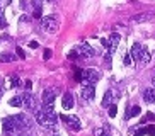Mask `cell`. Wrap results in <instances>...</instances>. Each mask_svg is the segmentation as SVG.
Masks as SVG:
<instances>
[{
	"label": "cell",
	"instance_id": "22",
	"mask_svg": "<svg viewBox=\"0 0 155 136\" xmlns=\"http://www.w3.org/2000/svg\"><path fill=\"white\" fill-rule=\"evenodd\" d=\"M19 83H21V80H19L17 77H12V80H10V87H17Z\"/></svg>",
	"mask_w": 155,
	"mask_h": 136
},
{
	"label": "cell",
	"instance_id": "12",
	"mask_svg": "<svg viewBox=\"0 0 155 136\" xmlns=\"http://www.w3.org/2000/svg\"><path fill=\"white\" fill-rule=\"evenodd\" d=\"M143 100L148 104H155V89H147L143 92Z\"/></svg>",
	"mask_w": 155,
	"mask_h": 136
},
{
	"label": "cell",
	"instance_id": "5",
	"mask_svg": "<svg viewBox=\"0 0 155 136\" xmlns=\"http://www.w3.org/2000/svg\"><path fill=\"white\" fill-rule=\"evenodd\" d=\"M22 105L26 109H31V111L36 112V111H38V100H36V97H34L32 94H29V92L22 94Z\"/></svg>",
	"mask_w": 155,
	"mask_h": 136
},
{
	"label": "cell",
	"instance_id": "14",
	"mask_svg": "<svg viewBox=\"0 0 155 136\" xmlns=\"http://www.w3.org/2000/svg\"><path fill=\"white\" fill-rule=\"evenodd\" d=\"M109 39H111V46H113V53H114V50H116V46H118V43L121 41V36H119L118 32H113Z\"/></svg>",
	"mask_w": 155,
	"mask_h": 136
},
{
	"label": "cell",
	"instance_id": "13",
	"mask_svg": "<svg viewBox=\"0 0 155 136\" xmlns=\"http://www.w3.org/2000/svg\"><path fill=\"white\" fill-rule=\"evenodd\" d=\"M61 104H63V109L67 111V109H72L73 107V95L70 94V92H67V94L63 95V100H61Z\"/></svg>",
	"mask_w": 155,
	"mask_h": 136
},
{
	"label": "cell",
	"instance_id": "6",
	"mask_svg": "<svg viewBox=\"0 0 155 136\" xmlns=\"http://www.w3.org/2000/svg\"><path fill=\"white\" fill-rule=\"evenodd\" d=\"M75 51H77V54H78V56H82V58H91V56H94V50L87 44L85 41L80 43V44L75 48Z\"/></svg>",
	"mask_w": 155,
	"mask_h": 136
},
{
	"label": "cell",
	"instance_id": "24",
	"mask_svg": "<svg viewBox=\"0 0 155 136\" xmlns=\"http://www.w3.org/2000/svg\"><path fill=\"white\" fill-rule=\"evenodd\" d=\"M123 63L126 65V66H128V65H131V56H130V54H126V56H124V60H123Z\"/></svg>",
	"mask_w": 155,
	"mask_h": 136
},
{
	"label": "cell",
	"instance_id": "2",
	"mask_svg": "<svg viewBox=\"0 0 155 136\" xmlns=\"http://www.w3.org/2000/svg\"><path fill=\"white\" fill-rule=\"evenodd\" d=\"M41 26H43V31L50 32V34H55V32L58 31L60 24H58V21H56V17H51V15H48V17L43 19Z\"/></svg>",
	"mask_w": 155,
	"mask_h": 136
},
{
	"label": "cell",
	"instance_id": "3",
	"mask_svg": "<svg viewBox=\"0 0 155 136\" xmlns=\"http://www.w3.org/2000/svg\"><path fill=\"white\" fill-rule=\"evenodd\" d=\"M60 119H61L63 122H67V126H68L70 129H73V131H80V128H82L80 119H78L77 116H65V114H61Z\"/></svg>",
	"mask_w": 155,
	"mask_h": 136
},
{
	"label": "cell",
	"instance_id": "11",
	"mask_svg": "<svg viewBox=\"0 0 155 136\" xmlns=\"http://www.w3.org/2000/svg\"><path fill=\"white\" fill-rule=\"evenodd\" d=\"M2 126H4V133L5 134H12V133H15L17 129H15V126H14V122H12V119L10 118H5L4 121H2Z\"/></svg>",
	"mask_w": 155,
	"mask_h": 136
},
{
	"label": "cell",
	"instance_id": "30",
	"mask_svg": "<svg viewBox=\"0 0 155 136\" xmlns=\"http://www.w3.org/2000/svg\"><path fill=\"white\" fill-rule=\"evenodd\" d=\"M29 46H31V48H38V43L36 41H32V43H29Z\"/></svg>",
	"mask_w": 155,
	"mask_h": 136
},
{
	"label": "cell",
	"instance_id": "8",
	"mask_svg": "<svg viewBox=\"0 0 155 136\" xmlns=\"http://www.w3.org/2000/svg\"><path fill=\"white\" fill-rule=\"evenodd\" d=\"M143 46L140 44V43H133L131 50H130V56H131L133 60H137V61H140L141 60V54H143Z\"/></svg>",
	"mask_w": 155,
	"mask_h": 136
},
{
	"label": "cell",
	"instance_id": "28",
	"mask_svg": "<svg viewBox=\"0 0 155 136\" xmlns=\"http://www.w3.org/2000/svg\"><path fill=\"white\" fill-rule=\"evenodd\" d=\"M147 133H148V134H155V128L153 126H148V128H147Z\"/></svg>",
	"mask_w": 155,
	"mask_h": 136
},
{
	"label": "cell",
	"instance_id": "21",
	"mask_svg": "<svg viewBox=\"0 0 155 136\" xmlns=\"http://www.w3.org/2000/svg\"><path fill=\"white\" fill-rule=\"evenodd\" d=\"M107 109H109V111H107V112H109V118H116V114H118V107H116L114 104H111Z\"/></svg>",
	"mask_w": 155,
	"mask_h": 136
},
{
	"label": "cell",
	"instance_id": "25",
	"mask_svg": "<svg viewBox=\"0 0 155 136\" xmlns=\"http://www.w3.org/2000/svg\"><path fill=\"white\" fill-rule=\"evenodd\" d=\"M51 54H53V53H51V50H45V56H43V58H45V60H50Z\"/></svg>",
	"mask_w": 155,
	"mask_h": 136
},
{
	"label": "cell",
	"instance_id": "23",
	"mask_svg": "<svg viewBox=\"0 0 155 136\" xmlns=\"http://www.w3.org/2000/svg\"><path fill=\"white\" fill-rule=\"evenodd\" d=\"M141 134H147V128H141V129L135 131V136H141Z\"/></svg>",
	"mask_w": 155,
	"mask_h": 136
},
{
	"label": "cell",
	"instance_id": "1",
	"mask_svg": "<svg viewBox=\"0 0 155 136\" xmlns=\"http://www.w3.org/2000/svg\"><path fill=\"white\" fill-rule=\"evenodd\" d=\"M10 119H12L17 131H24V129H29L32 126L29 116H26V114H15V116H10Z\"/></svg>",
	"mask_w": 155,
	"mask_h": 136
},
{
	"label": "cell",
	"instance_id": "31",
	"mask_svg": "<svg viewBox=\"0 0 155 136\" xmlns=\"http://www.w3.org/2000/svg\"><path fill=\"white\" fill-rule=\"evenodd\" d=\"M46 2H48V4H55L56 0H46Z\"/></svg>",
	"mask_w": 155,
	"mask_h": 136
},
{
	"label": "cell",
	"instance_id": "17",
	"mask_svg": "<svg viewBox=\"0 0 155 136\" xmlns=\"http://www.w3.org/2000/svg\"><path fill=\"white\" fill-rule=\"evenodd\" d=\"M148 19H152V14H140V15L133 17V22H143V21H148Z\"/></svg>",
	"mask_w": 155,
	"mask_h": 136
},
{
	"label": "cell",
	"instance_id": "29",
	"mask_svg": "<svg viewBox=\"0 0 155 136\" xmlns=\"http://www.w3.org/2000/svg\"><path fill=\"white\" fill-rule=\"evenodd\" d=\"M5 21H4V15H2V12H0V26H4Z\"/></svg>",
	"mask_w": 155,
	"mask_h": 136
},
{
	"label": "cell",
	"instance_id": "15",
	"mask_svg": "<svg viewBox=\"0 0 155 136\" xmlns=\"http://www.w3.org/2000/svg\"><path fill=\"white\" fill-rule=\"evenodd\" d=\"M9 104L12 105V107H21V105H22V95H15V97H12V99L9 100Z\"/></svg>",
	"mask_w": 155,
	"mask_h": 136
},
{
	"label": "cell",
	"instance_id": "4",
	"mask_svg": "<svg viewBox=\"0 0 155 136\" xmlns=\"http://www.w3.org/2000/svg\"><path fill=\"white\" fill-rule=\"evenodd\" d=\"M34 118H36V122L39 124V126H43V128H53L51 119L48 118V114H46L43 109H38L36 112H34Z\"/></svg>",
	"mask_w": 155,
	"mask_h": 136
},
{
	"label": "cell",
	"instance_id": "10",
	"mask_svg": "<svg viewBox=\"0 0 155 136\" xmlns=\"http://www.w3.org/2000/svg\"><path fill=\"white\" fill-rule=\"evenodd\" d=\"M82 97L85 100H94V97H96V89L92 85H85L82 89Z\"/></svg>",
	"mask_w": 155,
	"mask_h": 136
},
{
	"label": "cell",
	"instance_id": "27",
	"mask_svg": "<svg viewBox=\"0 0 155 136\" xmlns=\"http://www.w3.org/2000/svg\"><path fill=\"white\" fill-rule=\"evenodd\" d=\"M24 85H26V89H28V90H31L32 83H31V80H24Z\"/></svg>",
	"mask_w": 155,
	"mask_h": 136
},
{
	"label": "cell",
	"instance_id": "34",
	"mask_svg": "<svg viewBox=\"0 0 155 136\" xmlns=\"http://www.w3.org/2000/svg\"><path fill=\"white\" fill-rule=\"evenodd\" d=\"M21 136H28V134H24V133H21Z\"/></svg>",
	"mask_w": 155,
	"mask_h": 136
},
{
	"label": "cell",
	"instance_id": "19",
	"mask_svg": "<svg viewBox=\"0 0 155 136\" xmlns=\"http://www.w3.org/2000/svg\"><path fill=\"white\" fill-rule=\"evenodd\" d=\"M111 99H113V92H111V90H107V92H106V94H104V99H102V104H109V102H111Z\"/></svg>",
	"mask_w": 155,
	"mask_h": 136
},
{
	"label": "cell",
	"instance_id": "35",
	"mask_svg": "<svg viewBox=\"0 0 155 136\" xmlns=\"http://www.w3.org/2000/svg\"><path fill=\"white\" fill-rule=\"evenodd\" d=\"M53 136H58V134H53Z\"/></svg>",
	"mask_w": 155,
	"mask_h": 136
},
{
	"label": "cell",
	"instance_id": "7",
	"mask_svg": "<svg viewBox=\"0 0 155 136\" xmlns=\"http://www.w3.org/2000/svg\"><path fill=\"white\" fill-rule=\"evenodd\" d=\"M97 80H99V73H97V72H94V70H85V72H84V77H82L84 87H85V85H92V83L97 82Z\"/></svg>",
	"mask_w": 155,
	"mask_h": 136
},
{
	"label": "cell",
	"instance_id": "33",
	"mask_svg": "<svg viewBox=\"0 0 155 136\" xmlns=\"http://www.w3.org/2000/svg\"><path fill=\"white\" fill-rule=\"evenodd\" d=\"M0 94H2V80H0Z\"/></svg>",
	"mask_w": 155,
	"mask_h": 136
},
{
	"label": "cell",
	"instance_id": "18",
	"mask_svg": "<svg viewBox=\"0 0 155 136\" xmlns=\"http://www.w3.org/2000/svg\"><path fill=\"white\" fill-rule=\"evenodd\" d=\"M150 58H152V56H150V53H148V50H143V54H141L140 61H141V63H148V61H150Z\"/></svg>",
	"mask_w": 155,
	"mask_h": 136
},
{
	"label": "cell",
	"instance_id": "16",
	"mask_svg": "<svg viewBox=\"0 0 155 136\" xmlns=\"http://www.w3.org/2000/svg\"><path fill=\"white\" fill-rule=\"evenodd\" d=\"M140 112H141V109L138 107V105H135V107H130V109H128V112H126V119H130L131 116H138Z\"/></svg>",
	"mask_w": 155,
	"mask_h": 136
},
{
	"label": "cell",
	"instance_id": "9",
	"mask_svg": "<svg viewBox=\"0 0 155 136\" xmlns=\"http://www.w3.org/2000/svg\"><path fill=\"white\" fill-rule=\"evenodd\" d=\"M56 97V89H46L43 92V104H53Z\"/></svg>",
	"mask_w": 155,
	"mask_h": 136
},
{
	"label": "cell",
	"instance_id": "20",
	"mask_svg": "<svg viewBox=\"0 0 155 136\" xmlns=\"http://www.w3.org/2000/svg\"><path fill=\"white\" fill-rule=\"evenodd\" d=\"M12 60H14V56L9 54V53H4L2 56H0V61H2V63H7V61H12Z\"/></svg>",
	"mask_w": 155,
	"mask_h": 136
},
{
	"label": "cell",
	"instance_id": "26",
	"mask_svg": "<svg viewBox=\"0 0 155 136\" xmlns=\"http://www.w3.org/2000/svg\"><path fill=\"white\" fill-rule=\"evenodd\" d=\"M15 53H17V56H19V58H24V51H22V48H19V46H17V50H15Z\"/></svg>",
	"mask_w": 155,
	"mask_h": 136
},
{
	"label": "cell",
	"instance_id": "32",
	"mask_svg": "<svg viewBox=\"0 0 155 136\" xmlns=\"http://www.w3.org/2000/svg\"><path fill=\"white\" fill-rule=\"evenodd\" d=\"M152 83H153V87H155V75H153V78H152Z\"/></svg>",
	"mask_w": 155,
	"mask_h": 136
}]
</instances>
